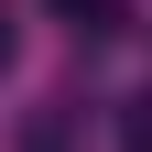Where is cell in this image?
<instances>
[{
	"instance_id": "1",
	"label": "cell",
	"mask_w": 152,
	"mask_h": 152,
	"mask_svg": "<svg viewBox=\"0 0 152 152\" xmlns=\"http://www.w3.org/2000/svg\"><path fill=\"white\" fill-rule=\"evenodd\" d=\"M54 11H65L76 33H120V22H130V0H54Z\"/></svg>"
}]
</instances>
